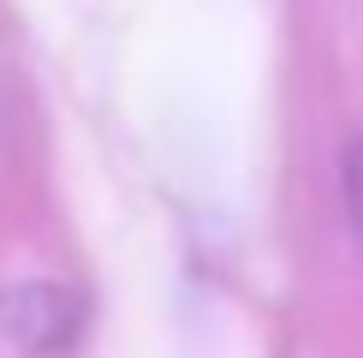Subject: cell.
<instances>
[{
    "label": "cell",
    "mask_w": 363,
    "mask_h": 358,
    "mask_svg": "<svg viewBox=\"0 0 363 358\" xmlns=\"http://www.w3.org/2000/svg\"><path fill=\"white\" fill-rule=\"evenodd\" d=\"M84 293L60 287V281H18V287H0V335L18 352H66L72 340L84 335Z\"/></svg>",
    "instance_id": "obj_1"
},
{
    "label": "cell",
    "mask_w": 363,
    "mask_h": 358,
    "mask_svg": "<svg viewBox=\"0 0 363 358\" xmlns=\"http://www.w3.org/2000/svg\"><path fill=\"white\" fill-rule=\"evenodd\" d=\"M340 191H345V215H352V233L363 239V138L345 143V161H340Z\"/></svg>",
    "instance_id": "obj_2"
}]
</instances>
